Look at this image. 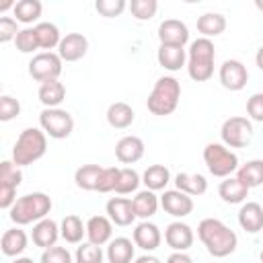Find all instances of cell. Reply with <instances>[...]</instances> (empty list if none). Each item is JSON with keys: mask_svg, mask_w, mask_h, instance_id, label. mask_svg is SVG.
Instances as JSON below:
<instances>
[{"mask_svg": "<svg viewBox=\"0 0 263 263\" xmlns=\"http://www.w3.org/2000/svg\"><path fill=\"white\" fill-rule=\"evenodd\" d=\"M197 236L208 249V253L216 259L228 257L236 251L238 236L232 228H228L222 220L218 218H203L197 226Z\"/></svg>", "mask_w": 263, "mask_h": 263, "instance_id": "cell-1", "label": "cell"}, {"mask_svg": "<svg viewBox=\"0 0 263 263\" xmlns=\"http://www.w3.org/2000/svg\"><path fill=\"white\" fill-rule=\"evenodd\" d=\"M181 99V82L175 76H160L152 88V92L148 95L146 107L152 115L164 117L171 115Z\"/></svg>", "mask_w": 263, "mask_h": 263, "instance_id": "cell-2", "label": "cell"}, {"mask_svg": "<svg viewBox=\"0 0 263 263\" xmlns=\"http://www.w3.org/2000/svg\"><path fill=\"white\" fill-rule=\"evenodd\" d=\"M47 150V134L41 127H25L12 146V162L27 166L39 160Z\"/></svg>", "mask_w": 263, "mask_h": 263, "instance_id": "cell-3", "label": "cell"}, {"mask_svg": "<svg viewBox=\"0 0 263 263\" xmlns=\"http://www.w3.org/2000/svg\"><path fill=\"white\" fill-rule=\"evenodd\" d=\"M49 212H51L49 195L35 191V193H27V195L18 197L14 201V205L8 210V216L16 226H25V224H33V222L47 218Z\"/></svg>", "mask_w": 263, "mask_h": 263, "instance_id": "cell-4", "label": "cell"}, {"mask_svg": "<svg viewBox=\"0 0 263 263\" xmlns=\"http://www.w3.org/2000/svg\"><path fill=\"white\" fill-rule=\"evenodd\" d=\"M214 60H216V47L212 39L199 37L191 41L189 53H187V74L195 82H205L214 74Z\"/></svg>", "mask_w": 263, "mask_h": 263, "instance_id": "cell-5", "label": "cell"}, {"mask_svg": "<svg viewBox=\"0 0 263 263\" xmlns=\"http://www.w3.org/2000/svg\"><path fill=\"white\" fill-rule=\"evenodd\" d=\"M203 162L208 171L220 179L232 177V173L238 171V156L232 150H228V146L218 142H210L203 148Z\"/></svg>", "mask_w": 263, "mask_h": 263, "instance_id": "cell-6", "label": "cell"}, {"mask_svg": "<svg viewBox=\"0 0 263 263\" xmlns=\"http://www.w3.org/2000/svg\"><path fill=\"white\" fill-rule=\"evenodd\" d=\"M39 125H41V129L49 138L64 140L74 129V117L66 109H60V107H55V109H43L39 113Z\"/></svg>", "mask_w": 263, "mask_h": 263, "instance_id": "cell-7", "label": "cell"}, {"mask_svg": "<svg viewBox=\"0 0 263 263\" xmlns=\"http://www.w3.org/2000/svg\"><path fill=\"white\" fill-rule=\"evenodd\" d=\"M220 138H222L224 146H228V148H245V146H249L251 140H253V123H251V119L240 117V115L228 117L222 123Z\"/></svg>", "mask_w": 263, "mask_h": 263, "instance_id": "cell-8", "label": "cell"}, {"mask_svg": "<svg viewBox=\"0 0 263 263\" xmlns=\"http://www.w3.org/2000/svg\"><path fill=\"white\" fill-rule=\"evenodd\" d=\"M29 74L33 80L41 84L49 80H58V76L62 74V58L55 51L35 53L33 60L29 62Z\"/></svg>", "mask_w": 263, "mask_h": 263, "instance_id": "cell-9", "label": "cell"}, {"mask_svg": "<svg viewBox=\"0 0 263 263\" xmlns=\"http://www.w3.org/2000/svg\"><path fill=\"white\" fill-rule=\"evenodd\" d=\"M218 78L226 90H242L247 86V80H249V70L238 60H226L220 66Z\"/></svg>", "mask_w": 263, "mask_h": 263, "instance_id": "cell-10", "label": "cell"}, {"mask_svg": "<svg viewBox=\"0 0 263 263\" xmlns=\"http://www.w3.org/2000/svg\"><path fill=\"white\" fill-rule=\"evenodd\" d=\"M160 208L173 218H185L193 212V197L179 189H168L160 195Z\"/></svg>", "mask_w": 263, "mask_h": 263, "instance_id": "cell-11", "label": "cell"}, {"mask_svg": "<svg viewBox=\"0 0 263 263\" xmlns=\"http://www.w3.org/2000/svg\"><path fill=\"white\" fill-rule=\"evenodd\" d=\"M158 41H160V45L185 47V43L189 41V29L179 18H166L158 25Z\"/></svg>", "mask_w": 263, "mask_h": 263, "instance_id": "cell-12", "label": "cell"}, {"mask_svg": "<svg viewBox=\"0 0 263 263\" xmlns=\"http://www.w3.org/2000/svg\"><path fill=\"white\" fill-rule=\"evenodd\" d=\"M86 51L88 39L82 33H68L58 45V55L62 58V62H78L86 55Z\"/></svg>", "mask_w": 263, "mask_h": 263, "instance_id": "cell-13", "label": "cell"}, {"mask_svg": "<svg viewBox=\"0 0 263 263\" xmlns=\"http://www.w3.org/2000/svg\"><path fill=\"white\" fill-rule=\"evenodd\" d=\"M193 230L185 222H171L164 230V242L177 253H185L193 245Z\"/></svg>", "mask_w": 263, "mask_h": 263, "instance_id": "cell-14", "label": "cell"}, {"mask_svg": "<svg viewBox=\"0 0 263 263\" xmlns=\"http://www.w3.org/2000/svg\"><path fill=\"white\" fill-rule=\"evenodd\" d=\"M60 236H62V234H60V226H58V222L51 220V218H43V220L35 222L33 232H31L33 245L39 247V249H43V251L49 249V247H55V242H58Z\"/></svg>", "mask_w": 263, "mask_h": 263, "instance_id": "cell-15", "label": "cell"}, {"mask_svg": "<svg viewBox=\"0 0 263 263\" xmlns=\"http://www.w3.org/2000/svg\"><path fill=\"white\" fill-rule=\"evenodd\" d=\"M107 218L115 226H132V222L138 218L134 212V203L127 197H111L107 201Z\"/></svg>", "mask_w": 263, "mask_h": 263, "instance_id": "cell-16", "label": "cell"}, {"mask_svg": "<svg viewBox=\"0 0 263 263\" xmlns=\"http://www.w3.org/2000/svg\"><path fill=\"white\" fill-rule=\"evenodd\" d=\"M162 242V234H160V228L148 220L140 222L136 228H134V245L140 247L142 251H156Z\"/></svg>", "mask_w": 263, "mask_h": 263, "instance_id": "cell-17", "label": "cell"}, {"mask_svg": "<svg viewBox=\"0 0 263 263\" xmlns=\"http://www.w3.org/2000/svg\"><path fill=\"white\" fill-rule=\"evenodd\" d=\"M144 156V142L138 136H123L115 144V158L121 164H134Z\"/></svg>", "mask_w": 263, "mask_h": 263, "instance_id": "cell-18", "label": "cell"}, {"mask_svg": "<svg viewBox=\"0 0 263 263\" xmlns=\"http://www.w3.org/2000/svg\"><path fill=\"white\" fill-rule=\"evenodd\" d=\"M113 222L107 216H92L86 222V238L88 242L103 247L107 242H111L113 238Z\"/></svg>", "mask_w": 263, "mask_h": 263, "instance_id": "cell-19", "label": "cell"}, {"mask_svg": "<svg viewBox=\"0 0 263 263\" xmlns=\"http://www.w3.org/2000/svg\"><path fill=\"white\" fill-rule=\"evenodd\" d=\"M238 224L249 234L263 230V205L257 201H245L238 210Z\"/></svg>", "mask_w": 263, "mask_h": 263, "instance_id": "cell-20", "label": "cell"}, {"mask_svg": "<svg viewBox=\"0 0 263 263\" xmlns=\"http://www.w3.org/2000/svg\"><path fill=\"white\" fill-rule=\"evenodd\" d=\"M156 60L164 70L177 72L185 66L187 51H185V47H179V45H160L156 51Z\"/></svg>", "mask_w": 263, "mask_h": 263, "instance_id": "cell-21", "label": "cell"}, {"mask_svg": "<svg viewBox=\"0 0 263 263\" xmlns=\"http://www.w3.org/2000/svg\"><path fill=\"white\" fill-rule=\"evenodd\" d=\"M218 195L222 197L224 203H230V205L245 203V199L249 195V187L242 181H238L236 177H226L218 187Z\"/></svg>", "mask_w": 263, "mask_h": 263, "instance_id": "cell-22", "label": "cell"}, {"mask_svg": "<svg viewBox=\"0 0 263 263\" xmlns=\"http://www.w3.org/2000/svg\"><path fill=\"white\" fill-rule=\"evenodd\" d=\"M134 119H136L134 109H132L127 103H123V101L111 103L109 109H107V123H109L111 127H115V129H125V127H129V125L134 123Z\"/></svg>", "mask_w": 263, "mask_h": 263, "instance_id": "cell-23", "label": "cell"}, {"mask_svg": "<svg viewBox=\"0 0 263 263\" xmlns=\"http://www.w3.org/2000/svg\"><path fill=\"white\" fill-rule=\"evenodd\" d=\"M175 187L179 191L195 197V195H203L208 191V181L199 173H179L175 177Z\"/></svg>", "mask_w": 263, "mask_h": 263, "instance_id": "cell-24", "label": "cell"}, {"mask_svg": "<svg viewBox=\"0 0 263 263\" xmlns=\"http://www.w3.org/2000/svg\"><path fill=\"white\" fill-rule=\"evenodd\" d=\"M27 232L21 230V228H8L4 234H2V240H0V247H2V253L6 257H18L25 249H27Z\"/></svg>", "mask_w": 263, "mask_h": 263, "instance_id": "cell-25", "label": "cell"}, {"mask_svg": "<svg viewBox=\"0 0 263 263\" xmlns=\"http://www.w3.org/2000/svg\"><path fill=\"white\" fill-rule=\"evenodd\" d=\"M134 249H136V245L129 238L117 236L107 247V261L109 263H132L134 261Z\"/></svg>", "mask_w": 263, "mask_h": 263, "instance_id": "cell-26", "label": "cell"}, {"mask_svg": "<svg viewBox=\"0 0 263 263\" xmlns=\"http://www.w3.org/2000/svg\"><path fill=\"white\" fill-rule=\"evenodd\" d=\"M41 105L45 109H55L60 107V103L66 99V86L60 82V80H49V82H43L39 86V92H37Z\"/></svg>", "mask_w": 263, "mask_h": 263, "instance_id": "cell-27", "label": "cell"}, {"mask_svg": "<svg viewBox=\"0 0 263 263\" xmlns=\"http://www.w3.org/2000/svg\"><path fill=\"white\" fill-rule=\"evenodd\" d=\"M132 203H134V212H136V216L142 218V220H148V218H152V216L158 212L160 199L156 197L154 191L144 189V191H138V193H136V197L132 199Z\"/></svg>", "mask_w": 263, "mask_h": 263, "instance_id": "cell-28", "label": "cell"}, {"mask_svg": "<svg viewBox=\"0 0 263 263\" xmlns=\"http://www.w3.org/2000/svg\"><path fill=\"white\" fill-rule=\"evenodd\" d=\"M224 29H226V16L220 12H203L197 18V31L205 39L218 37L220 33H224Z\"/></svg>", "mask_w": 263, "mask_h": 263, "instance_id": "cell-29", "label": "cell"}, {"mask_svg": "<svg viewBox=\"0 0 263 263\" xmlns=\"http://www.w3.org/2000/svg\"><path fill=\"white\" fill-rule=\"evenodd\" d=\"M60 234L66 242L70 245H80L82 236L86 234V224H82V220L76 214H68L62 224H60Z\"/></svg>", "mask_w": 263, "mask_h": 263, "instance_id": "cell-30", "label": "cell"}, {"mask_svg": "<svg viewBox=\"0 0 263 263\" xmlns=\"http://www.w3.org/2000/svg\"><path fill=\"white\" fill-rule=\"evenodd\" d=\"M168 181H171V171L164 164H150L142 175V183L150 191H162L168 185Z\"/></svg>", "mask_w": 263, "mask_h": 263, "instance_id": "cell-31", "label": "cell"}, {"mask_svg": "<svg viewBox=\"0 0 263 263\" xmlns=\"http://www.w3.org/2000/svg\"><path fill=\"white\" fill-rule=\"evenodd\" d=\"M236 179L242 181L249 189L263 185V160H261V158L247 160L242 166H238V171H236Z\"/></svg>", "mask_w": 263, "mask_h": 263, "instance_id": "cell-32", "label": "cell"}, {"mask_svg": "<svg viewBox=\"0 0 263 263\" xmlns=\"http://www.w3.org/2000/svg\"><path fill=\"white\" fill-rule=\"evenodd\" d=\"M101 173H103V166H99V164H82V166L76 168V173H74V183H76L78 189L97 191Z\"/></svg>", "mask_w": 263, "mask_h": 263, "instance_id": "cell-33", "label": "cell"}, {"mask_svg": "<svg viewBox=\"0 0 263 263\" xmlns=\"http://www.w3.org/2000/svg\"><path fill=\"white\" fill-rule=\"evenodd\" d=\"M41 10H43V4L39 0H18L14 2L12 16L23 25H31L41 16Z\"/></svg>", "mask_w": 263, "mask_h": 263, "instance_id": "cell-34", "label": "cell"}, {"mask_svg": "<svg viewBox=\"0 0 263 263\" xmlns=\"http://www.w3.org/2000/svg\"><path fill=\"white\" fill-rule=\"evenodd\" d=\"M35 33H37L39 47H41V49H45V51H49V49L58 47V45H60V41H62L60 29H58L53 23H45V21H43V23H37Z\"/></svg>", "mask_w": 263, "mask_h": 263, "instance_id": "cell-35", "label": "cell"}, {"mask_svg": "<svg viewBox=\"0 0 263 263\" xmlns=\"http://www.w3.org/2000/svg\"><path fill=\"white\" fill-rule=\"evenodd\" d=\"M142 183V177L138 175V171L129 168V166H123L119 168V177H117V185H115V193L119 195H127V193H134Z\"/></svg>", "mask_w": 263, "mask_h": 263, "instance_id": "cell-36", "label": "cell"}, {"mask_svg": "<svg viewBox=\"0 0 263 263\" xmlns=\"http://www.w3.org/2000/svg\"><path fill=\"white\" fill-rule=\"evenodd\" d=\"M23 181V173L21 166H16L12 160H4L0 162V187H10L16 189Z\"/></svg>", "mask_w": 263, "mask_h": 263, "instance_id": "cell-37", "label": "cell"}, {"mask_svg": "<svg viewBox=\"0 0 263 263\" xmlns=\"http://www.w3.org/2000/svg\"><path fill=\"white\" fill-rule=\"evenodd\" d=\"M127 8H129V12H132L134 18H138V21H150L156 14V10H158V2L156 0H132L127 4Z\"/></svg>", "mask_w": 263, "mask_h": 263, "instance_id": "cell-38", "label": "cell"}, {"mask_svg": "<svg viewBox=\"0 0 263 263\" xmlns=\"http://www.w3.org/2000/svg\"><path fill=\"white\" fill-rule=\"evenodd\" d=\"M103 259H105L103 249L92 242H80V247L76 249V255H74L76 263H103Z\"/></svg>", "mask_w": 263, "mask_h": 263, "instance_id": "cell-39", "label": "cell"}, {"mask_svg": "<svg viewBox=\"0 0 263 263\" xmlns=\"http://www.w3.org/2000/svg\"><path fill=\"white\" fill-rule=\"evenodd\" d=\"M14 45L21 53H33L35 49H39V41H37V33H35V27L33 29H21L16 39H14Z\"/></svg>", "mask_w": 263, "mask_h": 263, "instance_id": "cell-40", "label": "cell"}, {"mask_svg": "<svg viewBox=\"0 0 263 263\" xmlns=\"http://www.w3.org/2000/svg\"><path fill=\"white\" fill-rule=\"evenodd\" d=\"M125 0H97L95 2V8L101 16H107V18H113V16H119L123 10H125Z\"/></svg>", "mask_w": 263, "mask_h": 263, "instance_id": "cell-41", "label": "cell"}, {"mask_svg": "<svg viewBox=\"0 0 263 263\" xmlns=\"http://www.w3.org/2000/svg\"><path fill=\"white\" fill-rule=\"evenodd\" d=\"M41 263H74L72 253L66 247H49L41 253Z\"/></svg>", "mask_w": 263, "mask_h": 263, "instance_id": "cell-42", "label": "cell"}, {"mask_svg": "<svg viewBox=\"0 0 263 263\" xmlns=\"http://www.w3.org/2000/svg\"><path fill=\"white\" fill-rule=\"evenodd\" d=\"M18 113H21V103L10 95H2L0 97V121H10Z\"/></svg>", "mask_w": 263, "mask_h": 263, "instance_id": "cell-43", "label": "cell"}, {"mask_svg": "<svg viewBox=\"0 0 263 263\" xmlns=\"http://www.w3.org/2000/svg\"><path fill=\"white\" fill-rule=\"evenodd\" d=\"M117 177H119V168H117V166H107V168H103L101 179H99V185H97V191H99V193L115 191Z\"/></svg>", "mask_w": 263, "mask_h": 263, "instance_id": "cell-44", "label": "cell"}, {"mask_svg": "<svg viewBox=\"0 0 263 263\" xmlns=\"http://www.w3.org/2000/svg\"><path fill=\"white\" fill-rule=\"evenodd\" d=\"M18 21L14 16H2L0 18V43L14 41L18 35Z\"/></svg>", "mask_w": 263, "mask_h": 263, "instance_id": "cell-45", "label": "cell"}, {"mask_svg": "<svg viewBox=\"0 0 263 263\" xmlns=\"http://www.w3.org/2000/svg\"><path fill=\"white\" fill-rule=\"evenodd\" d=\"M247 113L253 121L263 123V92H255L247 101Z\"/></svg>", "mask_w": 263, "mask_h": 263, "instance_id": "cell-46", "label": "cell"}, {"mask_svg": "<svg viewBox=\"0 0 263 263\" xmlns=\"http://www.w3.org/2000/svg\"><path fill=\"white\" fill-rule=\"evenodd\" d=\"M166 263H193V259L187 255V253H173V255H168V259H166Z\"/></svg>", "mask_w": 263, "mask_h": 263, "instance_id": "cell-47", "label": "cell"}, {"mask_svg": "<svg viewBox=\"0 0 263 263\" xmlns=\"http://www.w3.org/2000/svg\"><path fill=\"white\" fill-rule=\"evenodd\" d=\"M134 263H162V261L158 257H154V255H142V257L134 259Z\"/></svg>", "mask_w": 263, "mask_h": 263, "instance_id": "cell-48", "label": "cell"}, {"mask_svg": "<svg viewBox=\"0 0 263 263\" xmlns=\"http://www.w3.org/2000/svg\"><path fill=\"white\" fill-rule=\"evenodd\" d=\"M255 64H257V68L263 72V45L257 49V53H255Z\"/></svg>", "mask_w": 263, "mask_h": 263, "instance_id": "cell-49", "label": "cell"}, {"mask_svg": "<svg viewBox=\"0 0 263 263\" xmlns=\"http://www.w3.org/2000/svg\"><path fill=\"white\" fill-rule=\"evenodd\" d=\"M12 263H35L33 259H29V257H16Z\"/></svg>", "mask_w": 263, "mask_h": 263, "instance_id": "cell-50", "label": "cell"}, {"mask_svg": "<svg viewBox=\"0 0 263 263\" xmlns=\"http://www.w3.org/2000/svg\"><path fill=\"white\" fill-rule=\"evenodd\" d=\"M255 6H257L259 10H263V0H255Z\"/></svg>", "mask_w": 263, "mask_h": 263, "instance_id": "cell-51", "label": "cell"}, {"mask_svg": "<svg viewBox=\"0 0 263 263\" xmlns=\"http://www.w3.org/2000/svg\"><path fill=\"white\" fill-rule=\"evenodd\" d=\"M259 259H261V263H263V251H261V255H259Z\"/></svg>", "mask_w": 263, "mask_h": 263, "instance_id": "cell-52", "label": "cell"}]
</instances>
